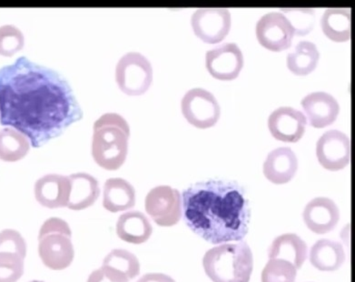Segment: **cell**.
Listing matches in <instances>:
<instances>
[{"label":"cell","mask_w":355,"mask_h":282,"mask_svg":"<svg viewBox=\"0 0 355 282\" xmlns=\"http://www.w3.org/2000/svg\"><path fill=\"white\" fill-rule=\"evenodd\" d=\"M146 211L160 227H172L182 218V196L172 187L157 186L146 197Z\"/></svg>","instance_id":"cell-8"},{"label":"cell","mask_w":355,"mask_h":282,"mask_svg":"<svg viewBox=\"0 0 355 282\" xmlns=\"http://www.w3.org/2000/svg\"><path fill=\"white\" fill-rule=\"evenodd\" d=\"M70 192L67 208L72 210H83L95 204L101 195L98 181L86 172L69 176Z\"/></svg>","instance_id":"cell-18"},{"label":"cell","mask_w":355,"mask_h":282,"mask_svg":"<svg viewBox=\"0 0 355 282\" xmlns=\"http://www.w3.org/2000/svg\"><path fill=\"white\" fill-rule=\"evenodd\" d=\"M205 66L213 78L231 81L239 77L243 67V55L236 43H225L205 55Z\"/></svg>","instance_id":"cell-12"},{"label":"cell","mask_w":355,"mask_h":282,"mask_svg":"<svg viewBox=\"0 0 355 282\" xmlns=\"http://www.w3.org/2000/svg\"><path fill=\"white\" fill-rule=\"evenodd\" d=\"M182 216L191 231L215 244L241 242L250 226L251 210L239 185L199 182L182 194Z\"/></svg>","instance_id":"cell-2"},{"label":"cell","mask_w":355,"mask_h":282,"mask_svg":"<svg viewBox=\"0 0 355 282\" xmlns=\"http://www.w3.org/2000/svg\"><path fill=\"white\" fill-rule=\"evenodd\" d=\"M307 244L298 235L287 233L281 235L272 242L268 251L269 258L288 261L300 269L306 260Z\"/></svg>","instance_id":"cell-21"},{"label":"cell","mask_w":355,"mask_h":282,"mask_svg":"<svg viewBox=\"0 0 355 282\" xmlns=\"http://www.w3.org/2000/svg\"><path fill=\"white\" fill-rule=\"evenodd\" d=\"M25 258L17 252L0 251V282H17L24 274Z\"/></svg>","instance_id":"cell-28"},{"label":"cell","mask_w":355,"mask_h":282,"mask_svg":"<svg viewBox=\"0 0 355 282\" xmlns=\"http://www.w3.org/2000/svg\"><path fill=\"white\" fill-rule=\"evenodd\" d=\"M0 251L17 252L26 258V240L19 231L7 229L0 232Z\"/></svg>","instance_id":"cell-31"},{"label":"cell","mask_w":355,"mask_h":282,"mask_svg":"<svg viewBox=\"0 0 355 282\" xmlns=\"http://www.w3.org/2000/svg\"><path fill=\"white\" fill-rule=\"evenodd\" d=\"M306 124L304 114L291 107L277 108L268 119L272 136L286 143L298 142L304 136Z\"/></svg>","instance_id":"cell-13"},{"label":"cell","mask_w":355,"mask_h":282,"mask_svg":"<svg viewBox=\"0 0 355 282\" xmlns=\"http://www.w3.org/2000/svg\"><path fill=\"white\" fill-rule=\"evenodd\" d=\"M320 60V53L315 43L301 41L293 53L287 55V67L296 76H306L315 72Z\"/></svg>","instance_id":"cell-24"},{"label":"cell","mask_w":355,"mask_h":282,"mask_svg":"<svg viewBox=\"0 0 355 282\" xmlns=\"http://www.w3.org/2000/svg\"><path fill=\"white\" fill-rule=\"evenodd\" d=\"M116 81L123 93L128 96L143 95L153 82L150 61L139 52L127 53L116 64Z\"/></svg>","instance_id":"cell-6"},{"label":"cell","mask_w":355,"mask_h":282,"mask_svg":"<svg viewBox=\"0 0 355 282\" xmlns=\"http://www.w3.org/2000/svg\"><path fill=\"white\" fill-rule=\"evenodd\" d=\"M28 138L12 128L0 131V160L15 163L25 158L31 149Z\"/></svg>","instance_id":"cell-25"},{"label":"cell","mask_w":355,"mask_h":282,"mask_svg":"<svg viewBox=\"0 0 355 282\" xmlns=\"http://www.w3.org/2000/svg\"><path fill=\"white\" fill-rule=\"evenodd\" d=\"M130 127L127 120L116 113H107L93 126L92 156L99 167L116 170L128 157Z\"/></svg>","instance_id":"cell-3"},{"label":"cell","mask_w":355,"mask_h":282,"mask_svg":"<svg viewBox=\"0 0 355 282\" xmlns=\"http://www.w3.org/2000/svg\"><path fill=\"white\" fill-rule=\"evenodd\" d=\"M255 33L260 45L274 52L288 49L295 36L291 23L281 13H270L261 17Z\"/></svg>","instance_id":"cell-9"},{"label":"cell","mask_w":355,"mask_h":282,"mask_svg":"<svg viewBox=\"0 0 355 282\" xmlns=\"http://www.w3.org/2000/svg\"><path fill=\"white\" fill-rule=\"evenodd\" d=\"M319 163L330 172H338L350 163L351 141L347 135L336 129L324 132L316 143Z\"/></svg>","instance_id":"cell-11"},{"label":"cell","mask_w":355,"mask_h":282,"mask_svg":"<svg viewBox=\"0 0 355 282\" xmlns=\"http://www.w3.org/2000/svg\"><path fill=\"white\" fill-rule=\"evenodd\" d=\"M136 205V190L133 185L122 178H111L105 181L103 207L112 213L130 210Z\"/></svg>","instance_id":"cell-20"},{"label":"cell","mask_w":355,"mask_h":282,"mask_svg":"<svg viewBox=\"0 0 355 282\" xmlns=\"http://www.w3.org/2000/svg\"><path fill=\"white\" fill-rule=\"evenodd\" d=\"M102 267L119 273L129 281L140 273L139 258L127 249H113L103 260Z\"/></svg>","instance_id":"cell-26"},{"label":"cell","mask_w":355,"mask_h":282,"mask_svg":"<svg viewBox=\"0 0 355 282\" xmlns=\"http://www.w3.org/2000/svg\"><path fill=\"white\" fill-rule=\"evenodd\" d=\"M301 105L309 124L315 128H324L333 124L340 113L338 101L327 92L308 94L302 99Z\"/></svg>","instance_id":"cell-15"},{"label":"cell","mask_w":355,"mask_h":282,"mask_svg":"<svg viewBox=\"0 0 355 282\" xmlns=\"http://www.w3.org/2000/svg\"><path fill=\"white\" fill-rule=\"evenodd\" d=\"M181 110L187 122L200 129L214 127L221 115V108L216 97L200 88L190 90L184 94Z\"/></svg>","instance_id":"cell-7"},{"label":"cell","mask_w":355,"mask_h":282,"mask_svg":"<svg viewBox=\"0 0 355 282\" xmlns=\"http://www.w3.org/2000/svg\"><path fill=\"white\" fill-rule=\"evenodd\" d=\"M282 14L291 23L295 36H305L313 31L315 26V11L308 8H292L283 10Z\"/></svg>","instance_id":"cell-30"},{"label":"cell","mask_w":355,"mask_h":282,"mask_svg":"<svg viewBox=\"0 0 355 282\" xmlns=\"http://www.w3.org/2000/svg\"><path fill=\"white\" fill-rule=\"evenodd\" d=\"M87 282H128L127 279L110 269L101 267L94 270L87 279Z\"/></svg>","instance_id":"cell-32"},{"label":"cell","mask_w":355,"mask_h":282,"mask_svg":"<svg viewBox=\"0 0 355 282\" xmlns=\"http://www.w3.org/2000/svg\"><path fill=\"white\" fill-rule=\"evenodd\" d=\"M72 232L64 219L51 218L43 223L38 234V254L44 265L52 270H63L75 257Z\"/></svg>","instance_id":"cell-5"},{"label":"cell","mask_w":355,"mask_h":282,"mask_svg":"<svg viewBox=\"0 0 355 282\" xmlns=\"http://www.w3.org/2000/svg\"><path fill=\"white\" fill-rule=\"evenodd\" d=\"M31 282H45V281H32Z\"/></svg>","instance_id":"cell-34"},{"label":"cell","mask_w":355,"mask_h":282,"mask_svg":"<svg viewBox=\"0 0 355 282\" xmlns=\"http://www.w3.org/2000/svg\"><path fill=\"white\" fill-rule=\"evenodd\" d=\"M322 32L334 42L342 43L351 40V13L343 8H329L321 19Z\"/></svg>","instance_id":"cell-23"},{"label":"cell","mask_w":355,"mask_h":282,"mask_svg":"<svg viewBox=\"0 0 355 282\" xmlns=\"http://www.w3.org/2000/svg\"><path fill=\"white\" fill-rule=\"evenodd\" d=\"M303 219L304 224L313 233L327 234L338 224L340 210L331 199L319 197L305 206Z\"/></svg>","instance_id":"cell-14"},{"label":"cell","mask_w":355,"mask_h":282,"mask_svg":"<svg viewBox=\"0 0 355 282\" xmlns=\"http://www.w3.org/2000/svg\"><path fill=\"white\" fill-rule=\"evenodd\" d=\"M116 229L120 240L136 245L148 242L153 233L148 217L137 210L122 214L117 219Z\"/></svg>","instance_id":"cell-19"},{"label":"cell","mask_w":355,"mask_h":282,"mask_svg":"<svg viewBox=\"0 0 355 282\" xmlns=\"http://www.w3.org/2000/svg\"><path fill=\"white\" fill-rule=\"evenodd\" d=\"M83 117L67 79L26 57L0 69V124L40 148Z\"/></svg>","instance_id":"cell-1"},{"label":"cell","mask_w":355,"mask_h":282,"mask_svg":"<svg viewBox=\"0 0 355 282\" xmlns=\"http://www.w3.org/2000/svg\"><path fill=\"white\" fill-rule=\"evenodd\" d=\"M196 36L207 44L222 42L230 32L231 13L225 8H200L191 17Z\"/></svg>","instance_id":"cell-10"},{"label":"cell","mask_w":355,"mask_h":282,"mask_svg":"<svg viewBox=\"0 0 355 282\" xmlns=\"http://www.w3.org/2000/svg\"><path fill=\"white\" fill-rule=\"evenodd\" d=\"M345 251L341 243L320 240L313 244L309 254L311 264L321 272H336L345 261Z\"/></svg>","instance_id":"cell-22"},{"label":"cell","mask_w":355,"mask_h":282,"mask_svg":"<svg viewBox=\"0 0 355 282\" xmlns=\"http://www.w3.org/2000/svg\"><path fill=\"white\" fill-rule=\"evenodd\" d=\"M298 169V160L290 148H278L270 152L263 163V174L272 183H288Z\"/></svg>","instance_id":"cell-17"},{"label":"cell","mask_w":355,"mask_h":282,"mask_svg":"<svg viewBox=\"0 0 355 282\" xmlns=\"http://www.w3.org/2000/svg\"><path fill=\"white\" fill-rule=\"evenodd\" d=\"M69 192V177L58 174L43 176L37 181L34 187L38 204L51 210L67 207Z\"/></svg>","instance_id":"cell-16"},{"label":"cell","mask_w":355,"mask_h":282,"mask_svg":"<svg viewBox=\"0 0 355 282\" xmlns=\"http://www.w3.org/2000/svg\"><path fill=\"white\" fill-rule=\"evenodd\" d=\"M203 266L213 282H249L254 269L253 252L245 242L222 244L205 254Z\"/></svg>","instance_id":"cell-4"},{"label":"cell","mask_w":355,"mask_h":282,"mask_svg":"<svg viewBox=\"0 0 355 282\" xmlns=\"http://www.w3.org/2000/svg\"><path fill=\"white\" fill-rule=\"evenodd\" d=\"M297 269L288 261L270 258L262 272V282H295Z\"/></svg>","instance_id":"cell-27"},{"label":"cell","mask_w":355,"mask_h":282,"mask_svg":"<svg viewBox=\"0 0 355 282\" xmlns=\"http://www.w3.org/2000/svg\"><path fill=\"white\" fill-rule=\"evenodd\" d=\"M137 282H175V281L163 273H148L142 276Z\"/></svg>","instance_id":"cell-33"},{"label":"cell","mask_w":355,"mask_h":282,"mask_svg":"<svg viewBox=\"0 0 355 282\" xmlns=\"http://www.w3.org/2000/svg\"><path fill=\"white\" fill-rule=\"evenodd\" d=\"M25 37L21 31L13 25L0 26V55L12 57L24 48Z\"/></svg>","instance_id":"cell-29"}]
</instances>
